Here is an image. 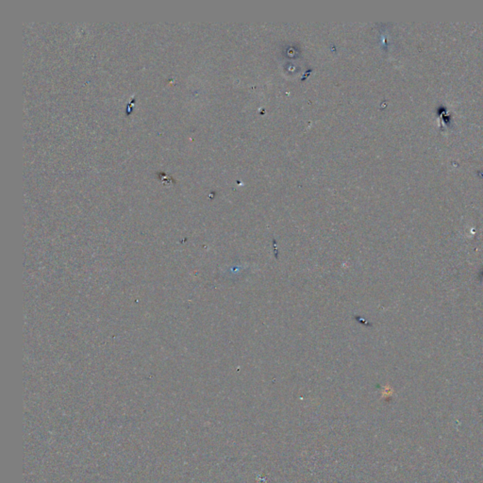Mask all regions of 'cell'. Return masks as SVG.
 I'll use <instances>...</instances> for the list:
<instances>
[{
	"label": "cell",
	"instance_id": "cell-1",
	"mask_svg": "<svg viewBox=\"0 0 483 483\" xmlns=\"http://www.w3.org/2000/svg\"><path fill=\"white\" fill-rule=\"evenodd\" d=\"M479 278H480V280H483V271L481 272V274H480V277H479Z\"/></svg>",
	"mask_w": 483,
	"mask_h": 483
}]
</instances>
